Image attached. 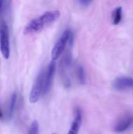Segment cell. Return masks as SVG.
I'll list each match as a JSON object with an SVG mask.
<instances>
[{"mask_svg": "<svg viewBox=\"0 0 133 134\" xmlns=\"http://www.w3.org/2000/svg\"><path fill=\"white\" fill-rule=\"evenodd\" d=\"M71 37H72V35L70 30H66L63 31V33L61 35V36L60 37L59 40L57 41V42L56 43V45L54 46L52 50L51 57H52L53 60H57L62 55V53H63L65 49L67 42L71 39Z\"/></svg>", "mask_w": 133, "mask_h": 134, "instance_id": "obj_4", "label": "cell"}, {"mask_svg": "<svg viewBox=\"0 0 133 134\" xmlns=\"http://www.w3.org/2000/svg\"><path fill=\"white\" fill-rule=\"evenodd\" d=\"M113 88L117 91H124L133 87V79L129 77H118L112 84Z\"/></svg>", "mask_w": 133, "mask_h": 134, "instance_id": "obj_6", "label": "cell"}, {"mask_svg": "<svg viewBox=\"0 0 133 134\" xmlns=\"http://www.w3.org/2000/svg\"><path fill=\"white\" fill-rule=\"evenodd\" d=\"M0 52L5 59H9L10 55L9 34L8 26L4 21L0 24Z\"/></svg>", "mask_w": 133, "mask_h": 134, "instance_id": "obj_3", "label": "cell"}, {"mask_svg": "<svg viewBox=\"0 0 133 134\" xmlns=\"http://www.w3.org/2000/svg\"><path fill=\"white\" fill-rule=\"evenodd\" d=\"M122 17V6H118L112 12V23L114 25H118Z\"/></svg>", "mask_w": 133, "mask_h": 134, "instance_id": "obj_10", "label": "cell"}, {"mask_svg": "<svg viewBox=\"0 0 133 134\" xmlns=\"http://www.w3.org/2000/svg\"><path fill=\"white\" fill-rule=\"evenodd\" d=\"M82 114L79 108H76L74 113V118L71 123V128L67 134H78L79 132L80 127L82 126Z\"/></svg>", "mask_w": 133, "mask_h": 134, "instance_id": "obj_8", "label": "cell"}, {"mask_svg": "<svg viewBox=\"0 0 133 134\" xmlns=\"http://www.w3.org/2000/svg\"><path fill=\"white\" fill-rule=\"evenodd\" d=\"M133 124V116L127 115L122 118L115 125L114 130L116 133H122L129 129Z\"/></svg>", "mask_w": 133, "mask_h": 134, "instance_id": "obj_7", "label": "cell"}, {"mask_svg": "<svg viewBox=\"0 0 133 134\" xmlns=\"http://www.w3.org/2000/svg\"><path fill=\"white\" fill-rule=\"evenodd\" d=\"M44 80H45V71H41L37 76L30 93L29 100L31 104L36 103L39 100V98L42 95H44V83H45Z\"/></svg>", "mask_w": 133, "mask_h": 134, "instance_id": "obj_2", "label": "cell"}, {"mask_svg": "<svg viewBox=\"0 0 133 134\" xmlns=\"http://www.w3.org/2000/svg\"><path fill=\"white\" fill-rule=\"evenodd\" d=\"M78 2L80 3L81 5L82 6H88L89 5L91 4V2L93 1V0H78Z\"/></svg>", "mask_w": 133, "mask_h": 134, "instance_id": "obj_13", "label": "cell"}, {"mask_svg": "<svg viewBox=\"0 0 133 134\" xmlns=\"http://www.w3.org/2000/svg\"><path fill=\"white\" fill-rule=\"evenodd\" d=\"M3 118V115H2V110L0 108V119Z\"/></svg>", "mask_w": 133, "mask_h": 134, "instance_id": "obj_14", "label": "cell"}, {"mask_svg": "<svg viewBox=\"0 0 133 134\" xmlns=\"http://www.w3.org/2000/svg\"><path fill=\"white\" fill-rule=\"evenodd\" d=\"M56 63L55 60H53L49 65L48 66V68L46 70V71H45V83H44V95L46 94L52 86L53 83V80L54 78V75H55V71H56Z\"/></svg>", "mask_w": 133, "mask_h": 134, "instance_id": "obj_5", "label": "cell"}, {"mask_svg": "<svg viewBox=\"0 0 133 134\" xmlns=\"http://www.w3.org/2000/svg\"><path fill=\"white\" fill-rule=\"evenodd\" d=\"M16 100H17V95L16 93H13L11 96L9 108L7 111V119H10L13 117V112L15 110V107H16Z\"/></svg>", "mask_w": 133, "mask_h": 134, "instance_id": "obj_9", "label": "cell"}, {"mask_svg": "<svg viewBox=\"0 0 133 134\" xmlns=\"http://www.w3.org/2000/svg\"><path fill=\"white\" fill-rule=\"evenodd\" d=\"M77 77L81 84H85V74L84 68L82 66H78L77 68Z\"/></svg>", "mask_w": 133, "mask_h": 134, "instance_id": "obj_11", "label": "cell"}, {"mask_svg": "<svg viewBox=\"0 0 133 134\" xmlns=\"http://www.w3.org/2000/svg\"><path fill=\"white\" fill-rule=\"evenodd\" d=\"M39 133V126L36 120L33 121L31 124L28 134H38Z\"/></svg>", "mask_w": 133, "mask_h": 134, "instance_id": "obj_12", "label": "cell"}, {"mask_svg": "<svg viewBox=\"0 0 133 134\" xmlns=\"http://www.w3.org/2000/svg\"><path fill=\"white\" fill-rule=\"evenodd\" d=\"M2 1H3V0H0V13H1V9H2Z\"/></svg>", "mask_w": 133, "mask_h": 134, "instance_id": "obj_15", "label": "cell"}, {"mask_svg": "<svg viewBox=\"0 0 133 134\" xmlns=\"http://www.w3.org/2000/svg\"><path fill=\"white\" fill-rule=\"evenodd\" d=\"M53 134H56V133H53Z\"/></svg>", "mask_w": 133, "mask_h": 134, "instance_id": "obj_16", "label": "cell"}, {"mask_svg": "<svg viewBox=\"0 0 133 134\" xmlns=\"http://www.w3.org/2000/svg\"><path fill=\"white\" fill-rule=\"evenodd\" d=\"M60 16V12L58 10L48 11L39 17L32 20L25 27L24 33H34L42 31L45 27L55 22Z\"/></svg>", "mask_w": 133, "mask_h": 134, "instance_id": "obj_1", "label": "cell"}]
</instances>
